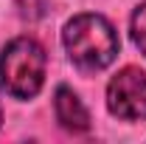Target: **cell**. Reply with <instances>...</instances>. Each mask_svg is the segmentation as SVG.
Returning <instances> with one entry per match:
<instances>
[{
    "label": "cell",
    "instance_id": "6da1fadb",
    "mask_svg": "<svg viewBox=\"0 0 146 144\" xmlns=\"http://www.w3.org/2000/svg\"><path fill=\"white\" fill-rule=\"evenodd\" d=\"M62 42L68 48L73 65H79L82 71H101L118 57L121 40L115 34L112 23L104 20L101 14H79L73 17L65 31Z\"/></svg>",
    "mask_w": 146,
    "mask_h": 144
},
{
    "label": "cell",
    "instance_id": "7a4b0ae2",
    "mask_svg": "<svg viewBox=\"0 0 146 144\" xmlns=\"http://www.w3.org/2000/svg\"><path fill=\"white\" fill-rule=\"evenodd\" d=\"M45 79V51L31 37L11 40L0 54V88L14 99H31Z\"/></svg>",
    "mask_w": 146,
    "mask_h": 144
},
{
    "label": "cell",
    "instance_id": "3957f363",
    "mask_svg": "<svg viewBox=\"0 0 146 144\" xmlns=\"http://www.w3.org/2000/svg\"><path fill=\"white\" fill-rule=\"evenodd\" d=\"M107 108L118 119H146V71L124 68L107 85Z\"/></svg>",
    "mask_w": 146,
    "mask_h": 144
},
{
    "label": "cell",
    "instance_id": "277c9868",
    "mask_svg": "<svg viewBox=\"0 0 146 144\" xmlns=\"http://www.w3.org/2000/svg\"><path fill=\"white\" fill-rule=\"evenodd\" d=\"M56 119H59V124L65 127V130H73V133H84L87 127H90V113L87 108L82 105V99L73 93L70 88H62L56 90Z\"/></svg>",
    "mask_w": 146,
    "mask_h": 144
},
{
    "label": "cell",
    "instance_id": "5b68a950",
    "mask_svg": "<svg viewBox=\"0 0 146 144\" xmlns=\"http://www.w3.org/2000/svg\"><path fill=\"white\" fill-rule=\"evenodd\" d=\"M132 40L141 48V54H146V3H141L132 14Z\"/></svg>",
    "mask_w": 146,
    "mask_h": 144
},
{
    "label": "cell",
    "instance_id": "8992f818",
    "mask_svg": "<svg viewBox=\"0 0 146 144\" xmlns=\"http://www.w3.org/2000/svg\"><path fill=\"white\" fill-rule=\"evenodd\" d=\"M0 124H3V110H0Z\"/></svg>",
    "mask_w": 146,
    "mask_h": 144
}]
</instances>
